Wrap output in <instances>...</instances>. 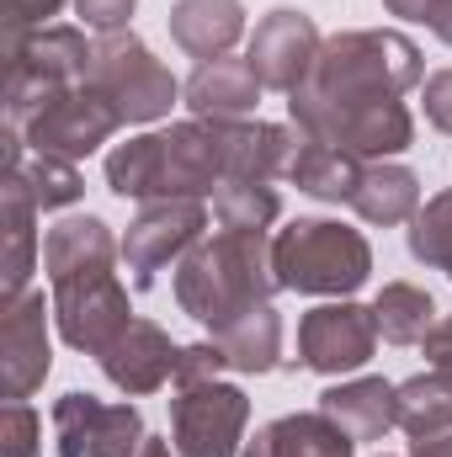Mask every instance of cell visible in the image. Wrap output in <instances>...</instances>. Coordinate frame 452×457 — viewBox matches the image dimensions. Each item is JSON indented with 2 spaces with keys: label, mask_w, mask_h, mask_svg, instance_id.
Segmentation results:
<instances>
[{
  "label": "cell",
  "mask_w": 452,
  "mask_h": 457,
  "mask_svg": "<svg viewBox=\"0 0 452 457\" xmlns=\"http://www.w3.org/2000/svg\"><path fill=\"white\" fill-rule=\"evenodd\" d=\"M372 345H378V320L372 309L362 303H320L304 314L298 325V361L309 372H325V378H340V372H356L372 361Z\"/></svg>",
  "instance_id": "obj_11"
},
{
  "label": "cell",
  "mask_w": 452,
  "mask_h": 457,
  "mask_svg": "<svg viewBox=\"0 0 452 457\" xmlns=\"http://www.w3.org/2000/svg\"><path fill=\"white\" fill-rule=\"evenodd\" d=\"M138 457H171V442H160V436H144V453Z\"/></svg>",
  "instance_id": "obj_38"
},
{
  "label": "cell",
  "mask_w": 452,
  "mask_h": 457,
  "mask_svg": "<svg viewBox=\"0 0 452 457\" xmlns=\"http://www.w3.org/2000/svg\"><path fill=\"white\" fill-rule=\"evenodd\" d=\"M38 410L27 399H5V415H0V457H32L38 453Z\"/></svg>",
  "instance_id": "obj_30"
},
{
  "label": "cell",
  "mask_w": 452,
  "mask_h": 457,
  "mask_svg": "<svg viewBox=\"0 0 452 457\" xmlns=\"http://www.w3.org/2000/svg\"><path fill=\"white\" fill-rule=\"evenodd\" d=\"M208 224V208L197 197H165V203H149L133 224H128V239H122V266L133 271V287H155V277L187 255L197 245V234Z\"/></svg>",
  "instance_id": "obj_9"
},
{
  "label": "cell",
  "mask_w": 452,
  "mask_h": 457,
  "mask_svg": "<svg viewBox=\"0 0 452 457\" xmlns=\"http://www.w3.org/2000/svg\"><path fill=\"white\" fill-rule=\"evenodd\" d=\"M5 54H11V70H32V75L59 80V86H86L96 43H86L75 27H38V32H27Z\"/></svg>",
  "instance_id": "obj_17"
},
{
  "label": "cell",
  "mask_w": 452,
  "mask_h": 457,
  "mask_svg": "<svg viewBox=\"0 0 452 457\" xmlns=\"http://www.w3.org/2000/svg\"><path fill=\"white\" fill-rule=\"evenodd\" d=\"M245 420H250L245 388L219 383V378L197 383V388H176V399H171V431H176L181 457H234Z\"/></svg>",
  "instance_id": "obj_7"
},
{
  "label": "cell",
  "mask_w": 452,
  "mask_h": 457,
  "mask_svg": "<svg viewBox=\"0 0 452 457\" xmlns=\"http://www.w3.org/2000/svg\"><path fill=\"white\" fill-rule=\"evenodd\" d=\"M117 128H122V117L117 107L86 80V86H64L43 112L27 122V149L32 154H59V160H80V154H91L96 144H107Z\"/></svg>",
  "instance_id": "obj_8"
},
{
  "label": "cell",
  "mask_w": 452,
  "mask_h": 457,
  "mask_svg": "<svg viewBox=\"0 0 452 457\" xmlns=\"http://www.w3.org/2000/svg\"><path fill=\"white\" fill-rule=\"evenodd\" d=\"M229 367L224 345L219 341H197L181 351V361H176V388H197V383H213L219 372Z\"/></svg>",
  "instance_id": "obj_31"
},
{
  "label": "cell",
  "mask_w": 452,
  "mask_h": 457,
  "mask_svg": "<svg viewBox=\"0 0 452 457\" xmlns=\"http://www.w3.org/2000/svg\"><path fill=\"white\" fill-rule=\"evenodd\" d=\"M356 442L340 431L331 415H282L272 426H261L250 442H245V457H351Z\"/></svg>",
  "instance_id": "obj_19"
},
{
  "label": "cell",
  "mask_w": 452,
  "mask_h": 457,
  "mask_svg": "<svg viewBox=\"0 0 452 457\" xmlns=\"http://www.w3.org/2000/svg\"><path fill=\"white\" fill-rule=\"evenodd\" d=\"M91 86L117 107L122 122H155L176 107V80L171 70L133 37V32H102L96 59H91Z\"/></svg>",
  "instance_id": "obj_5"
},
{
  "label": "cell",
  "mask_w": 452,
  "mask_h": 457,
  "mask_svg": "<svg viewBox=\"0 0 452 457\" xmlns=\"http://www.w3.org/2000/svg\"><path fill=\"white\" fill-rule=\"evenodd\" d=\"M255 96H261V80L250 59H208L187 80V107L208 122H245L255 112Z\"/></svg>",
  "instance_id": "obj_16"
},
{
  "label": "cell",
  "mask_w": 452,
  "mask_h": 457,
  "mask_svg": "<svg viewBox=\"0 0 452 457\" xmlns=\"http://www.w3.org/2000/svg\"><path fill=\"white\" fill-rule=\"evenodd\" d=\"M117 255H122V245L113 239V228L102 224V219H91V213L54 224L48 239H43V271H48V282L80 277V271H107Z\"/></svg>",
  "instance_id": "obj_18"
},
{
  "label": "cell",
  "mask_w": 452,
  "mask_h": 457,
  "mask_svg": "<svg viewBox=\"0 0 452 457\" xmlns=\"http://www.w3.org/2000/svg\"><path fill=\"white\" fill-rule=\"evenodd\" d=\"M272 266H277V282L293 293L346 298L367 282L372 250L356 228H340L331 219H298L272 239Z\"/></svg>",
  "instance_id": "obj_4"
},
{
  "label": "cell",
  "mask_w": 452,
  "mask_h": 457,
  "mask_svg": "<svg viewBox=\"0 0 452 457\" xmlns=\"http://www.w3.org/2000/svg\"><path fill=\"white\" fill-rule=\"evenodd\" d=\"M320 27L304 16V11H272V16H261V27L250 32V70H255V80L266 86V91H282V96H293L309 75H314V59H320Z\"/></svg>",
  "instance_id": "obj_12"
},
{
  "label": "cell",
  "mask_w": 452,
  "mask_h": 457,
  "mask_svg": "<svg viewBox=\"0 0 452 457\" xmlns=\"http://www.w3.org/2000/svg\"><path fill=\"white\" fill-rule=\"evenodd\" d=\"M399 426L410 436H431L452 426V378L448 372H421L399 383Z\"/></svg>",
  "instance_id": "obj_26"
},
{
  "label": "cell",
  "mask_w": 452,
  "mask_h": 457,
  "mask_svg": "<svg viewBox=\"0 0 452 457\" xmlns=\"http://www.w3.org/2000/svg\"><path fill=\"white\" fill-rule=\"evenodd\" d=\"M320 415H331L351 442H378L389 426H399V388L383 378H356L320 394Z\"/></svg>",
  "instance_id": "obj_15"
},
{
  "label": "cell",
  "mask_w": 452,
  "mask_h": 457,
  "mask_svg": "<svg viewBox=\"0 0 452 457\" xmlns=\"http://www.w3.org/2000/svg\"><path fill=\"white\" fill-rule=\"evenodd\" d=\"M59 457H138L144 420L133 404H102L91 394H64L54 404Z\"/></svg>",
  "instance_id": "obj_10"
},
{
  "label": "cell",
  "mask_w": 452,
  "mask_h": 457,
  "mask_svg": "<svg viewBox=\"0 0 452 457\" xmlns=\"http://www.w3.org/2000/svg\"><path fill=\"white\" fill-rule=\"evenodd\" d=\"M176 361H181V351L171 345V336H165L160 325H149V320H133V325L102 351L107 383H113L117 394H128V399L155 394L160 383H171V378H176Z\"/></svg>",
  "instance_id": "obj_14"
},
{
  "label": "cell",
  "mask_w": 452,
  "mask_h": 457,
  "mask_svg": "<svg viewBox=\"0 0 452 457\" xmlns=\"http://www.w3.org/2000/svg\"><path fill=\"white\" fill-rule=\"evenodd\" d=\"M133 5L138 0H75V11L86 16V27H96V32H122L128 16H133Z\"/></svg>",
  "instance_id": "obj_34"
},
{
  "label": "cell",
  "mask_w": 452,
  "mask_h": 457,
  "mask_svg": "<svg viewBox=\"0 0 452 457\" xmlns=\"http://www.w3.org/2000/svg\"><path fill=\"white\" fill-rule=\"evenodd\" d=\"M426 356H431V372H448L452 378V314L448 320H437V325H431V336H426Z\"/></svg>",
  "instance_id": "obj_36"
},
{
  "label": "cell",
  "mask_w": 452,
  "mask_h": 457,
  "mask_svg": "<svg viewBox=\"0 0 452 457\" xmlns=\"http://www.w3.org/2000/svg\"><path fill=\"white\" fill-rule=\"evenodd\" d=\"M213 341L224 345L234 372H272L277 356H282V320H277L272 303H261V309L229 320L224 330H213Z\"/></svg>",
  "instance_id": "obj_24"
},
{
  "label": "cell",
  "mask_w": 452,
  "mask_h": 457,
  "mask_svg": "<svg viewBox=\"0 0 452 457\" xmlns=\"http://www.w3.org/2000/svg\"><path fill=\"white\" fill-rule=\"evenodd\" d=\"M394 16H410V21H426L442 43L452 48V0H383Z\"/></svg>",
  "instance_id": "obj_33"
},
{
  "label": "cell",
  "mask_w": 452,
  "mask_h": 457,
  "mask_svg": "<svg viewBox=\"0 0 452 457\" xmlns=\"http://www.w3.org/2000/svg\"><path fill=\"white\" fill-rule=\"evenodd\" d=\"M288 181H298V192H309L320 203H351V192L362 181V160L336 149V144H325V138H309L304 133L298 149H293Z\"/></svg>",
  "instance_id": "obj_21"
},
{
  "label": "cell",
  "mask_w": 452,
  "mask_h": 457,
  "mask_svg": "<svg viewBox=\"0 0 452 457\" xmlns=\"http://www.w3.org/2000/svg\"><path fill=\"white\" fill-rule=\"evenodd\" d=\"M372 320H378V336L389 345H415V341L431 336L437 303H431V293L415 287V282H389V287L378 293V303H372Z\"/></svg>",
  "instance_id": "obj_25"
},
{
  "label": "cell",
  "mask_w": 452,
  "mask_h": 457,
  "mask_svg": "<svg viewBox=\"0 0 452 457\" xmlns=\"http://www.w3.org/2000/svg\"><path fill=\"white\" fill-rule=\"evenodd\" d=\"M421 80V48L405 32H340L320 48L314 75L288 96L298 133L325 138L356 160L410 149L415 122L399 91Z\"/></svg>",
  "instance_id": "obj_1"
},
{
  "label": "cell",
  "mask_w": 452,
  "mask_h": 457,
  "mask_svg": "<svg viewBox=\"0 0 452 457\" xmlns=\"http://www.w3.org/2000/svg\"><path fill=\"white\" fill-rule=\"evenodd\" d=\"M54 320H59V336L75 345V351L102 356L133 325L128 320V287L117 282L113 266L107 271L64 277V282H54Z\"/></svg>",
  "instance_id": "obj_6"
},
{
  "label": "cell",
  "mask_w": 452,
  "mask_h": 457,
  "mask_svg": "<svg viewBox=\"0 0 452 457\" xmlns=\"http://www.w3.org/2000/svg\"><path fill=\"white\" fill-rule=\"evenodd\" d=\"M16 176L27 181V192H32L38 213L70 208V203L86 192V187H80V170H75V160H59V154H32V160H27Z\"/></svg>",
  "instance_id": "obj_28"
},
{
  "label": "cell",
  "mask_w": 452,
  "mask_h": 457,
  "mask_svg": "<svg viewBox=\"0 0 452 457\" xmlns=\"http://www.w3.org/2000/svg\"><path fill=\"white\" fill-rule=\"evenodd\" d=\"M219 224L239 228V234H266V224L282 213V197L272 192V181H229L219 187V203H213Z\"/></svg>",
  "instance_id": "obj_27"
},
{
  "label": "cell",
  "mask_w": 452,
  "mask_h": 457,
  "mask_svg": "<svg viewBox=\"0 0 452 457\" xmlns=\"http://www.w3.org/2000/svg\"><path fill=\"white\" fill-rule=\"evenodd\" d=\"M245 32V5L239 0H176L171 5V37L192 59H224Z\"/></svg>",
  "instance_id": "obj_20"
},
{
  "label": "cell",
  "mask_w": 452,
  "mask_h": 457,
  "mask_svg": "<svg viewBox=\"0 0 452 457\" xmlns=\"http://www.w3.org/2000/svg\"><path fill=\"white\" fill-rule=\"evenodd\" d=\"M351 208L367 224H410L421 213V181L405 165H362Z\"/></svg>",
  "instance_id": "obj_23"
},
{
  "label": "cell",
  "mask_w": 452,
  "mask_h": 457,
  "mask_svg": "<svg viewBox=\"0 0 452 457\" xmlns=\"http://www.w3.org/2000/svg\"><path fill=\"white\" fill-rule=\"evenodd\" d=\"M426 117H431V128L452 133V70H437L426 80Z\"/></svg>",
  "instance_id": "obj_35"
},
{
  "label": "cell",
  "mask_w": 452,
  "mask_h": 457,
  "mask_svg": "<svg viewBox=\"0 0 452 457\" xmlns=\"http://www.w3.org/2000/svg\"><path fill=\"white\" fill-rule=\"evenodd\" d=\"M277 287L282 282H277L266 234L224 228L219 239L192 245L176 266V303H181V314H192L208 330H224L229 320L272 303Z\"/></svg>",
  "instance_id": "obj_3"
},
{
  "label": "cell",
  "mask_w": 452,
  "mask_h": 457,
  "mask_svg": "<svg viewBox=\"0 0 452 457\" xmlns=\"http://www.w3.org/2000/svg\"><path fill=\"white\" fill-rule=\"evenodd\" d=\"M410 457H452V426L448 431H431V436H415Z\"/></svg>",
  "instance_id": "obj_37"
},
{
  "label": "cell",
  "mask_w": 452,
  "mask_h": 457,
  "mask_svg": "<svg viewBox=\"0 0 452 457\" xmlns=\"http://www.w3.org/2000/svg\"><path fill=\"white\" fill-rule=\"evenodd\" d=\"M0 208H5V261H0V277H5V303L27 293V277H32V250H38V234H32V192L16 170H0Z\"/></svg>",
  "instance_id": "obj_22"
},
{
  "label": "cell",
  "mask_w": 452,
  "mask_h": 457,
  "mask_svg": "<svg viewBox=\"0 0 452 457\" xmlns=\"http://www.w3.org/2000/svg\"><path fill=\"white\" fill-rule=\"evenodd\" d=\"M48 378V303L43 293H21L0 314V388L5 399H27Z\"/></svg>",
  "instance_id": "obj_13"
},
{
  "label": "cell",
  "mask_w": 452,
  "mask_h": 457,
  "mask_svg": "<svg viewBox=\"0 0 452 457\" xmlns=\"http://www.w3.org/2000/svg\"><path fill=\"white\" fill-rule=\"evenodd\" d=\"M410 255L452 277V192L431 197V203L410 219Z\"/></svg>",
  "instance_id": "obj_29"
},
{
  "label": "cell",
  "mask_w": 452,
  "mask_h": 457,
  "mask_svg": "<svg viewBox=\"0 0 452 457\" xmlns=\"http://www.w3.org/2000/svg\"><path fill=\"white\" fill-rule=\"evenodd\" d=\"M64 0H5V48H16L27 32H38L48 16H59Z\"/></svg>",
  "instance_id": "obj_32"
},
{
  "label": "cell",
  "mask_w": 452,
  "mask_h": 457,
  "mask_svg": "<svg viewBox=\"0 0 452 457\" xmlns=\"http://www.w3.org/2000/svg\"><path fill=\"white\" fill-rule=\"evenodd\" d=\"M229 176V122H176L165 133L128 138L107 154V187L133 203L203 197Z\"/></svg>",
  "instance_id": "obj_2"
}]
</instances>
